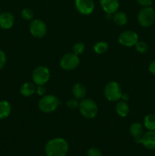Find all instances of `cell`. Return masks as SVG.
<instances>
[{
    "label": "cell",
    "mask_w": 155,
    "mask_h": 156,
    "mask_svg": "<svg viewBox=\"0 0 155 156\" xmlns=\"http://www.w3.org/2000/svg\"><path fill=\"white\" fill-rule=\"evenodd\" d=\"M137 143H140L146 149L150 150L155 149V130H149L148 132L143 134Z\"/></svg>",
    "instance_id": "obj_11"
},
{
    "label": "cell",
    "mask_w": 155,
    "mask_h": 156,
    "mask_svg": "<svg viewBox=\"0 0 155 156\" xmlns=\"http://www.w3.org/2000/svg\"><path fill=\"white\" fill-rule=\"evenodd\" d=\"M0 13H1V7H0Z\"/></svg>",
    "instance_id": "obj_32"
},
{
    "label": "cell",
    "mask_w": 155,
    "mask_h": 156,
    "mask_svg": "<svg viewBox=\"0 0 155 156\" xmlns=\"http://www.w3.org/2000/svg\"><path fill=\"white\" fill-rule=\"evenodd\" d=\"M6 61H7V57L5 53L3 50H0V70L4 68L6 64Z\"/></svg>",
    "instance_id": "obj_27"
},
{
    "label": "cell",
    "mask_w": 155,
    "mask_h": 156,
    "mask_svg": "<svg viewBox=\"0 0 155 156\" xmlns=\"http://www.w3.org/2000/svg\"><path fill=\"white\" fill-rule=\"evenodd\" d=\"M102 152L100 149L97 147H92L88 149V156H102Z\"/></svg>",
    "instance_id": "obj_26"
},
{
    "label": "cell",
    "mask_w": 155,
    "mask_h": 156,
    "mask_svg": "<svg viewBox=\"0 0 155 156\" xmlns=\"http://www.w3.org/2000/svg\"><path fill=\"white\" fill-rule=\"evenodd\" d=\"M113 21L115 24H116L119 26H123L127 23L128 21V17L126 13L122 12H118L117 11L115 13L113 14V17H112Z\"/></svg>",
    "instance_id": "obj_19"
},
{
    "label": "cell",
    "mask_w": 155,
    "mask_h": 156,
    "mask_svg": "<svg viewBox=\"0 0 155 156\" xmlns=\"http://www.w3.org/2000/svg\"><path fill=\"white\" fill-rule=\"evenodd\" d=\"M137 2L143 8L151 7L152 5V0H137Z\"/></svg>",
    "instance_id": "obj_28"
},
{
    "label": "cell",
    "mask_w": 155,
    "mask_h": 156,
    "mask_svg": "<svg viewBox=\"0 0 155 156\" xmlns=\"http://www.w3.org/2000/svg\"><path fill=\"white\" fill-rule=\"evenodd\" d=\"M80 63V59L78 55L74 53H68L64 55L60 60V66L63 69L67 71L74 70Z\"/></svg>",
    "instance_id": "obj_7"
},
{
    "label": "cell",
    "mask_w": 155,
    "mask_h": 156,
    "mask_svg": "<svg viewBox=\"0 0 155 156\" xmlns=\"http://www.w3.org/2000/svg\"><path fill=\"white\" fill-rule=\"evenodd\" d=\"M138 21L144 27L151 26L155 21V11L151 7L143 8L138 14Z\"/></svg>",
    "instance_id": "obj_5"
},
{
    "label": "cell",
    "mask_w": 155,
    "mask_h": 156,
    "mask_svg": "<svg viewBox=\"0 0 155 156\" xmlns=\"http://www.w3.org/2000/svg\"><path fill=\"white\" fill-rule=\"evenodd\" d=\"M15 24V18L11 12H5L0 13V27L4 30L12 28Z\"/></svg>",
    "instance_id": "obj_13"
},
{
    "label": "cell",
    "mask_w": 155,
    "mask_h": 156,
    "mask_svg": "<svg viewBox=\"0 0 155 156\" xmlns=\"http://www.w3.org/2000/svg\"><path fill=\"white\" fill-rule=\"evenodd\" d=\"M66 105H67V107H68V109L75 110V109H77V108H78L79 102L78 101V99H76V98L69 99V100L67 101Z\"/></svg>",
    "instance_id": "obj_25"
},
{
    "label": "cell",
    "mask_w": 155,
    "mask_h": 156,
    "mask_svg": "<svg viewBox=\"0 0 155 156\" xmlns=\"http://www.w3.org/2000/svg\"><path fill=\"white\" fill-rule=\"evenodd\" d=\"M119 43L126 47H133L138 41V35L132 30H126L119 36Z\"/></svg>",
    "instance_id": "obj_9"
},
{
    "label": "cell",
    "mask_w": 155,
    "mask_h": 156,
    "mask_svg": "<svg viewBox=\"0 0 155 156\" xmlns=\"http://www.w3.org/2000/svg\"><path fill=\"white\" fill-rule=\"evenodd\" d=\"M50 78V72L47 67L39 66L36 67L32 73V79L36 85H44Z\"/></svg>",
    "instance_id": "obj_6"
},
{
    "label": "cell",
    "mask_w": 155,
    "mask_h": 156,
    "mask_svg": "<svg viewBox=\"0 0 155 156\" xmlns=\"http://www.w3.org/2000/svg\"><path fill=\"white\" fill-rule=\"evenodd\" d=\"M60 101L56 96L46 94L42 96L38 103V108L43 113H51L57 109Z\"/></svg>",
    "instance_id": "obj_3"
},
{
    "label": "cell",
    "mask_w": 155,
    "mask_h": 156,
    "mask_svg": "<svg viewBox=\"0 0 155 156\" xmlns=\"http://www.w3.org/2000/svg\"><path fill=\"white\" fill-rule=\"evenodd\" d=\"M12 112V106L7 101H0V120L9 117Z\"/></svg>",
    "instance_id": "obj_17"
},
{
    "label": "cell",
    "mask_w": 155,
    "mask_h": 156,
    "mask_svg": "<svg viewBox=\"0 0 155 156\" xmlns=\"http://www.w3.org/2000/svg\"><path fill=\"white\" fill-rule=\"evenodd\" d=\"M108 44L104 41H100L94 45V50L97 54H103L108 50Z\"/></svg>",
    "instance_id": "obj_21"
},
{
    "label": "cell",
    "mask_w": 155,
    "mask_h": 156,
    "mask_svg": "<svg viewBox=\"0 0 155 156\" xmlns=\"http://www.w3.org/2000/svg\"><path fill=\"white\" fill-rule=\"evenodd\" d=\"M117 114L121 117H127L129 113V106L125 101H119L115 106Z\"/></svg>",
    "instance_id": "obj_18"
},
{
    "label": "cell",
    "mask_w": 155,
    "mask_h": 156,
    "mask_svg": "<svg viewBox=\"0 0 155 156\" xmlns=\"http://www.w3.org/2000/svg\"><path fill=\"white\" fill-rule=\"evenodd\" d=\"M122 92L121 87L116 82H109L104 88V96L109 101H119L121 99Z\"/></svg>",
    "instance_id": "obj_4"
},
{
    "label": "cell",
    "mask_w": 155,
    "mask_h": 156,
    "mask_svg": "<svg viewBox=\"0 0 155 156\" xmlns=\"http://www.w3.org/2000/svg\"><path fill=\"white\" fill-rule=\"evenodd\" d=\"M121 98L123 99V100H124L125 101H126L129 100V95H128L127 94H122V98Z\"/></svg>",
    "instance_id": "obj_31"
},
{
    "label": "cell",
    "mask_w": 155,
    "mask_h": 156,
    "mask_svg": "<svg viewBox=\"0 0 155 156\" xmlns=\"http://www.w3.org/2000/svg\"><path fill=\"white\" fill-rule=\"evenodd\" d=\"M78 109L81 115L87 119L94 118L98 112L97 103L90 98L83 99L79 103Z\"/></svg>",
    "instance_id": "obj_2"
},
{
    "label": "cell",
    "mask_w": 155,
    "mask_h": 156,
    "mask_svg": "<svg viewBox=\"0 0 155 156\" xmlns=\"http://www.w3.org/2000/svg\"><path fill=\"white\" fill-rule=\"evenodd\" d=\"M33 16H34V13L31 9L25 8L21 11V17L27 21H30L33 19Z\"/></svg>",
    "instance_id": "obj_22"
},
{
    "label": "cell",
    "mask_w": 155,
    "mask_h": 156,
    "mask_svg": "<svg viewBox=\"0 0 155 156\" xmlns=\"http://www.w3.org/2000/svg\"><path fill=\"white\" fill-rule=\"evenodd\" d=\"M100 4L106 14L113 15L119 8V0H100Z\"/></svg>",
    "instance_id": "obj_12"
},
{
    "label": "cell",
    "mask_w": 155,
    "mask_h": 156,
    "mask_svg": "<svg viewBox=\"0 0 155 156\" xmlns=\"http://www.w3.org/2000/svg\"><path fill=\"white\" fill-rule=\"evenodd\" d=\"M144 126L148 130H155V114H150L144 119Z\"/></svg>",
    "instance_id": "obj_20"
},
{
    "label": "cell",
    "mask_w": 155,
    "mask_h": 156,
    "mask_svg": "<svg viewBox=\"0 0 155 156\" xmlns=\"http://www.w3.org/2000/svg\"><path fill=\"white\" fill-rule=\"evenodd\" d=\"M85 46L83 43L81 42H78L76 44H74V45L73 46V53H75L76 55H81L83 53V52L84 51Z\"/></svg>",
    "instance_id": "obj_24"
},
{
    "label": "cell",
    "mask_w": 155,
    "mask_h": 156,
    "mask_svg": "<svg viewBox=\"0 0 155 156\" xmlns=\"http://www.w3.org/2000/svg\"><path fill=\"white\" fill-rule=\"evenodd\" d=\"M129 132L137 143L144 134V127L140 123H134L130 126Z\"/></svg>",
    "instance_id": "obj_14"
},
{
    "label": "cell",
    "mask_w": 155,
    "mask_h": 156,
    "mask_svg": "<svg viewBox=\"0 0 155 156\" xmlns=\"http://www.w3.org/2000/svg\"><path fill=\"white\" fill-rule=\"evenodd\" d=\"M148 69L149 72H150L152 75L155 76V60L152 61V62H150V65H149L148 66Z\"/></svg>",
    "instance_id": "obj_30"
},
{
    "label": "cell",
    "mask_w": 155,
    "mask_h": 156,
    "mask_svg": "<svg viewBox=\"0 0 155 156\" xmlns=\"http://www.w3.org/2000/svg\"><path fill=\"white\" fill-rule=\"evenodd\" d=\"M74 6L79 13L88 15L94 12L95 4L94 0H74Z\"/></svg>",
    "instance_id": "obj_10"
},
{
    "label": "cell",
    "mask_w": 155,
    "mask_h": 156,
    "mask_svg": "<svg viewBox=\"0 0 155 156\" xmlns=\"http://www.w3.org/2000/svg\"><path fill=\"white\" fill-rule=\"evenodd\" d=\"M29 30L34 37L42 38L46 34L47 26L42 20L34 19L30 23Z\"/></svg>",
    "instance_id": "obj_8"
},
{
    "label": "cell",
    "mask_w": 155,
    "mask_h": 156,
    "mask_svg": "<svg viewBox=\"0 0 155 156\" xmlns=\"http://www.w3.org/2000/svg\"><path fill=\"white\" fill-rule=\"evenodd\" d=\"M36 90V85L33 82L32 83V82H27L21 85L20 88V93L21 95L24 97H30L34 94Z\"/></svg>",
    "instance_id": "obj_15"
},
{
    "label": "cell",
    "mask_w": 155,
    "mask_h": 156,
    "mask_svg": "<svg viewBox=\"0 0 155 156\" xmlns=\"http://www.w3.org/2000/svg\"><path fill=\"white\" fill-rule=\"evenodd\" d=\"M135 49H136L137 51L140 53H144L147 52V49H148V46H147V44L144 41H138V42L136 43V44L135 45Z\"/></svg>",
    "instance_id": "obj_23"
},
{
    "label": "cell",
    "mask_w": 155,
    "mask_h": 156,
    "mask_svg": "<svg viewBox=\"0 0 155 156\" xmlns=\"http://www.w3.org/2000/svg\"><path fill=\"white\" fill-rule=\"evenodd\" d=\"M36 93L37 94L40 96H43L45 95V93H46V88L44 87V85H38V87L36 88Z\"/></svg>",
    "instance_id": "obj_29"
},
{
    "label": "cell",
    "mask_w": 155,
    "mask_h": 156,
    "mask_svg": "<svg viewBox=\"0 0 155 156\" xmlns=\"http://www.w3.org/2000/svg\"><path fill=\"white\" fill-rule=\"evenodd\" d=\"M87 93L86 87L81 83L74 84L72 88V94L76 99H83Z\"/></svg>",
    "instance_id": "obj_16"
},
{
    "label": "cell",
    "mask_w": 155,
    "mask_h": 156,
    "mask_svg": "<svg viewBox=\"0 0 155 156\" xmlns=\"http://www.w3.org/2000/svg\"><path fill=\"white\" fill-rule=\"evenodd\" d=\"M68 143L62 138H54L47 142L45 146L46 156H65L68 152Z\"/></svg>",
    "instance_id": "obj_1"
}]
</instances>
